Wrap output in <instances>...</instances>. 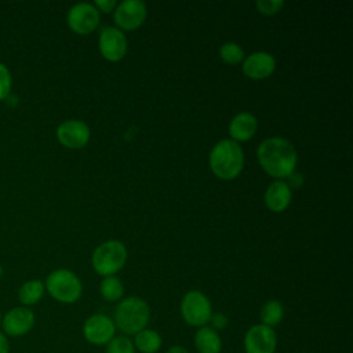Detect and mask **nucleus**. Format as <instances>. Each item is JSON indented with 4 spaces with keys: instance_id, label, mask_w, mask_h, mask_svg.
I'll return each instance as SVG.
<instances>
[{
    "instance_id": "f257e3e1",
    "label": "nucleus",
    "mask_w": 353,
    "mask_h": 353,
    "mask_svg": "<svg viewBox=\"0 0 353 353\" xmlns=\"http://www.w3.org/2000/svg\"><path fill=\"white\" fill-rule=\"evenodd\" d=\"M256 154L262 170L280 181L288 178L294 172L298 160L292 143L280 137H272L262 141Z\"/></svg>"
},
{
    "instance_id": "f03ea898",
    "label": "nucleus",
    "mask_w": 353,
    "mask_h": 353,
    "mask_svg": "<svg viewBox=\"0 0 353 353\" xmlns=\"http://www.w3.org/2000/svg\"><path fill=\"white\" fill-rule=\"evenodd\" d=\"M244 153L241 146L232 139L216 142L210 153V168L221 179H234L243 170Z\"/></svg>"
},
{
    "instance_id": "7ed1b4c3",
    "label": "nucleus",
    "mask_w": 353,
    "mask_h": 353,
    "mask_svg": "<svg viewBox=\"0 0 353 353\" xmlns=\"http://www.w3.org/2000/svg\"><path fill=\"white\" fill-rule=\"evenodd\" d=\"M150 319L149 305L139 296H128L121 299L112 319L116 330H120L123 335H135L146 328Z\"/></svg>"
},
{
    "instance_id": "20e7f679",
    "label": "nucleus",
    "mask_w": 353,
    "mask_h": 353,
    "mask_svg": "<svg viewBox=\"0 0 353 353\" xmlns=\"http://www.w3.org/2000/svg\"><path fill=\"white\" fill-rule=\"evenodd\" d=\"M48 294L61 303L76 302L83 292V285L80 279L69 269H55L52 270L44 283Z\"/></svg>"
},
{
    "instance_id": "39448f33",
    "label": "nucleus",
    "mask_w": 353,
    "mask_h": 353,
    "mask_svg": "<svg viewBox=\"0 0 353 353\" xmlns=\"http://www.w3.org/2000/svg\"><path fill=\"white\" fill-rule=\"evenodd\" d=\"M127 250L119 240H108L92 252V268L99 276H113L125 263Z\"/></svg>"
},
{
    "instance_id": "423d86ee",
    "label": "nucleus",
    "mask_w": 353,
    "mask_h": 353,
    "mask_svg": "<svg viewBox=\"0 0 353 353\" xmlns=\"http://www.w3.org/2000/svg\"><path fill=\"white\" fill-rule=\"evenodd\" d=\"M181 314L186 324L192 327H204L212 314L211 302L205 294L197 290L186 292L181 301Z\"/></svg>"
},
{
    "instance_id": "0eeeda50",
    "label": "nucleus",
    "mask_w": 353,
    "mask_h": 353,
    "mask_svg": "<svg viewBox=\"0 0 353 353\" xmlns=\"http://www.w3.org/2000/svg\"><path fill=\"white\" fill-rule=\"evenodd\" d=\"M69 28L77 34H88L99 25V11L94 4L77 3L68 11Z\"/></svg>"
},
{
    "instance_id": "6e6552de",
    "label": "nucleus",
    "mask_w": 353,
    "mask_h": 353,
    "mask_svg": "<svg viewBox=\"0 0 353 353\" xmlns=\"http://www.w3.org/2000/svg\"><path fill=\"white\" fill-rule=\"evenodd\" d=\"M245 353H274L277 347V335L273 328L263 324L250 327L244 335Z\"/></svg>"
},
{
    "instance_id": "1a4fd4ad",
    "label": "nucleus",
    "mask_w": 353,
    "mask_h": 353,
    "mask_svg": "<svg viewBox=\"0 0 353 353\" xmlns=\"http://www.w3.org/2000/svg\"><path fill=\"white\" fill-rule=\"evenodd\" d=\"M116 334L113 320L102 313L90 316L83 324V335L87 342L101 346L106 345Z\"/></svg>"
},
{
    "instance_id": "9d476101",
    "label": "nucleus",
    "mask_w": 353,
    "mask_h": 353,
    "mask_svg": "<svg viewBox=\"0 0 353 353\" xmlns=\"http://www.w3.org/2000/svg\"><path fill=\"white\" fill-rule=\"evenodd\" d=\"M98 47L105 59L117 62L127 52V37L119 28L106 26L99 33Z\"/></svg>"
},
{
    "instance_id": "9b49d317",
    "label": "nucleus",
    "mask_w": 353,
    "mask_h": 353,
    "mask_svg": "<svg viewBox=\"0 0 353 353\" xmlns=\"http://www.w3.org/2000/svg\"><path fill=\"white\" fill-rule=\"evenodd\" d=\"M34 313L26 306H17L10 309L1 320L3 334L6 336H22L28 334L34 325Z\"/></svg>"
},
{
    "instance_id": "f8f14e48",
    "label": "nucleus",
    "mask_w": 353,
    "mask_h": 353,
    "mask_svg": "<svg viewBox=\"0 0 353 353\" xmlns=\"http://www.w3.org/2000/svg\"><path fill=\"white\" fill-rule=\"evenodd\" d=\"M146 18V4L141 0H124L114 8V22L124 30L139 28Z\"/></svg>"
},
{
    "instance_id": "ddd939ff",
    "label": "nucleus",
    "mask_w": 353,
    "mask_h": 353,
    "mask_svg": "<svg viewBox=\"0 0 353 353\" xmlns=\"http://www.w3.org/2000/svg\"><path fill=\"white\" fill-rule=\"evenodd\" d=\"M57 139L70 149H80L90 141V127L81 120H65L57 128Z\"/></svg>"
},
{
    "instance_id": "4468645a",
    "label": "nucleus",
    "mask_w": 353,
    "mask_h": 353,
    "mask_svg": "<svg viewBox=\"0 0 353 353\" xmlns=\"http://www.w3.org/2000/svg\"><path fill=\"white\" fill-rule=\"evenodd\" d=\"M276 69V59L266 51H256L247 55L243 61V72L252 80L269 77Z\"/></svg>"
},
{
    "instance_id": "2eb2a0df",
    "label": "nucleus",
    "mask_w": 353,
    "mask_h": 353,
    "mask_svg": "<svg viewBox=\"0 0 353 353\" xmlns=\"http://www.w3.org/2000/svg\"><path fill=\"white\" fill-rule=\"evenodd\" d=\"M291 197L292 193L287 182L277 179L268 186L265 192V204L270 211L281 212L290 205Z\"/></svg>"
},
{
    "instance_id": "dca6fc26",
    "label": "nucleus",
    "mask_w": 353,
    "mask_h": 353,
    "mask_svg": "<svg viewBox=\"0 0 353 353\" xmlns=\"http://www.w3.org/2000/svg\"><path fill=\"white\" fill-rule=\"evenodd\" d=\"M258 128L256 117L252 113L241 112L236 114L230 124H229V134L232 137V141L234 142H244L254 137Z\"/></svg>"
},
{
    "instance_id": "f3484780",
    "label": "nucleus",
    "mask_w": 353,
    "mask_h": 353,
    "mask_svg": "<svg viewBox=\"0 0 353 353\" xmlns=\"http://www.w3.org/2000/svg\"><path fill=\"white\" fill-rule=\"evenodd\" d=\"M194 347L199 353H221L222 341L218 331L208 325L200 327L194 334Z\"/></svg>"
},
{
    "instance_id": "a211bd4d",
    "label": "nucleus",
    "mask_w": 353,
    "mask_h": 353,
    "mask_svg": "<svg viewBox=\"0 0 353 353\" xmlns=\"http://www.w3.org/2000/svg\"><path fill=\"white\" fill-rule=\"evenodd\" d=\"M134 347L141 353H156L163 345L160 334L150 328H143L142 331L134 335Z\"/></svg>"
},
{
    "instance_id": "6ab92c4d",
    "label": "nucleus",
    "mask_w": 353,
    "mask_h": 353,
    "mask_svg": "<svg viewBox=\"0 0 353 353\" xmlns=\"http://www.w3.org/2000/svg\"><path fill=\"white\" fill-rule=\"evenodd\" d=\"M44 291H46V287L41 280H37V279L28 280L19 287L18 299L22 303V306L29 307L32 305H36L43 298Z\"/></svg>"
},
{
    "instance_id": "aec40b11",
    "label": "nucleus",
    "mask_w": 353,
    "mask_h": 353,
    "mask_svg": "<svg viewBox=\"0 0 353 353\" xmlns=\"http://www.w3.org/2000/svg\"><path fill=\"white\" fill-rule=\"evenodd\" d=\"M259 317H261V324L266 327L273 328L274 325H277L284 317V307L281 302L276 299H270L265 302L261 307Z\"/></svg>"
},
{
    "instance_id": "412c9836",
    "label": "nucleus",
    "mask_w": 353,
    "mask_h": 353,
    "mask_svg": "<svg viewBox=\"0 0 353 353\" xmlns=\"http://www.w3.org/2000/svg\"><path fill=\"white\" fill-rule=\"evenodd\" d=\"M99 292L106 301L116 302L121 299L124 294V287L121 280L117 279L116 276H106L102 279L99 284Z\"/></svg>"
},
{
    "instance_id": "4be33fe9",
    "label": "nucleus",
    "mask_w": 353,
    "mask_h": 353,
    "mask_svg": "<svg viewBox=\"0 0 353 353\" xmlns=\"http://www.w3.org/2000/svg\"><path fill=\"white\" fill-rule=\"evenodd\" d=\"M219 57L223 62L229 65H236L244 59V51L237 43L226 41L219 48Z\"/></svg>"
},
{
    "instance_id": "5701e85b",
    "label": "nucleus",
    "mask_w": 353,
    "mask_h": 353,
    "mask_svg": "<svg viewBox=\"0 0 353 353\" xmlns=\"http://www.w3.org/2000/svg\"><path fill=\"white\" fill-rule=\"evenodd\" d=\"M105 346V353H135L134 343L127 335H114Z\"/></svg>"
},
{
    "instance_id": "b1692460",
    "label": "nucleus",
    "mask_w": 353,
    "mask_h": 353,
    "mask_svg": "<svg viewBox=\"0 0 353 353\" xmlns=\"http://www.w3.org/2000/svg\"><path fill=\"white\" fill-rule=\"evenodd\" d=\"M12 87V77L10 69L0 62V101H4L10 97Z\"/></svg>"
},
{
    "instance_id": "393cba45",
    "label": "nucleus",
    "mask_w": 353,
    "mask_h": 353,
    "mask_svg": "<svg viewBox=\"0 0 353 353\" xmlns=\"http://www.w3.org/2000/svg\"><path fill=\"white\" fill-rule=\"evenodd\" d=\"M258 11L263 15H273L281 10L284 6L283 0H258L255 3Z\"/></svg>"
},
{
    "instance_id": "a878e982",
    "label": "nucleus",
    "mask_w": 353,
    "mask_h": 353,
    "mask_svg": "<svg viewBox=\"0 0 353 353\" xmlns=\"http://www.w3.org/2000/svg\"><path fill=\"white\" fill-rule=\"evenodd\" d=\"M208 323L211 324V325H208V327H211L212 330L218 331V330L226 328L229 320H228V317H226L223 313H212Z\"/></svg>"
},
{
    "instance_id": "bb28decb",
    "label": "nucleus",
    "mask_w": 353,
    "mask_h": 353,
    "mask_svg": "<svg viewBox=\"0 0 353 353\" xmlns=\"http://www.w3.org/2000/svg\"><path fill=\"white\" fill-rule=\"evenodd\" d=\"M94 6L98 11L110 12V11H114L117 3H116V0H95Z\"/></svg>"
},
{
    "instance_id": "cd10ccee",
    "label": "nucleus",
    "mask_w": 353,
    "mask_h": 353,
    "mask_svg": "<svg viewBox=\"0 0 353 353\" xmlns=\"http://www.w3.org/2000/svg\"><path fill=\"white\" fill-rule=\"evenodd\" d=\"M287 179H288L287 185L290 186V189H291V188H301L302 183H303V176H302V174H295V172H292Z\"/></svg>"
},
{
    "instance_id": "c85d7f7f",
    "label": "nucleus",
    "mask_w": 353,
    "mask_h": 353,
    "mask_svg": "<svg viewBox=\"0 0 353 353\" xmlns=\"http://www.w3.org/2000/svg\"><path fill=\"white\" fill-rule=\"evenodd\" d=\"M8 352H10L8 339L3 332H0V353H8Z\"/></svg>"
},
{
    "instance_id": "c756f323",
    "label": "nucleus",
    "mask_w": 353,
    "mask_h": 353,
    "mask_svg": "<svg viewBox=\"0 0 353 353\" xmlns=\"http://www.w3.org/2000/svg\"><path fill=\"white\" fill-rule=\"evenodd\" d=\"M165 353H189V352L183 346H181V345H172V346H170L167 349Z\"/></svg>"
},
{
    "instance_id": "7c9ffc66",
    "label": "nucleus",
    "mask_w": 353,
    "mask_h": 353,
    "mask_svg": "<svg viewBox=\"0 0 353 353\" xmlns=\"http://www.w3.org/2000/svg\"><path fill=\"white\" fill-rule=\"evenodd\" d=\"M1 276H3V268L0 266V277H1Z\"/></svg>"
},
{
    "instance_id": "2f4dec72",
    "label": "nucleus",
    "mask_w": 353,
    "mask_h": 353,
    "mask_svg": "<svg viewBox=\"0 0 353 353\" xmlns=\"http://www.w3.org/2000/svg\"><path fill=\"white\" fill-rule=\"evenodd\" d=\"M1 320H3V316H1V313H0V327H1Z\"/></svg>"
}]
</instances>
